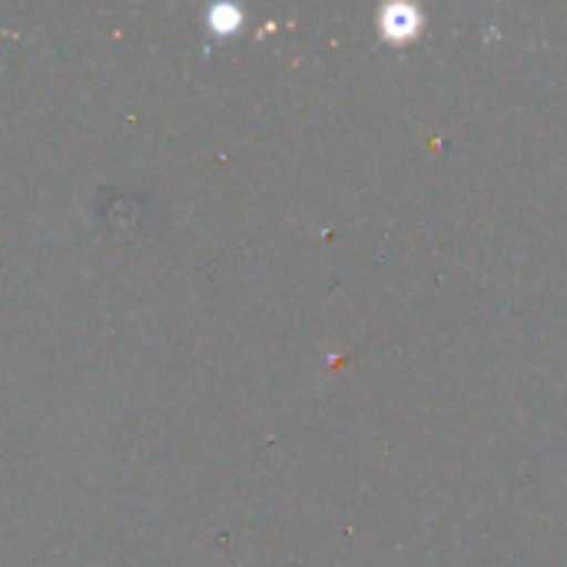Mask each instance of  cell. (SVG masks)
Wrapping results in <instances>:
<instances>
[{"mask_svg": "<svg viewBox=\"0 0 567 567\" xmlns=\"http://www.w3.org/2000/svg\"><path fill=\"white\" fill-rule=\"evenodd\" d=\"M415 10H409V7H392L389 13H385V33H392V37H409V33H415Z\"/></svg>", "mask_w": 567, "mask_h": 567, "instance_id": "1", "label": "cell"}]
</instances>
